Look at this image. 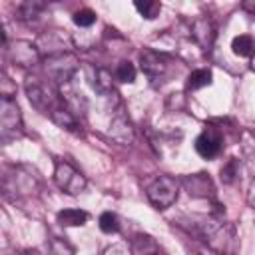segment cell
<instances>
[{
    "label": "cell",
    "instance_id": "obj_1",
    "mask_svg": "<svg viewBox=\"0 0 255 255\" xmlns=\"http://www.w3.org/2000/svg\"><path fill=\"white\" fill-rule=\"evenodd\" d=\"M199 237L207 243V247L219 255H235L239 249V239L235 227L231 223L221 221H205L201 223Z\"/></svg>",
    "mask_w": 255,
    "mask_h": 255
},
{
    "label": "cell",
    "instance_id": "obj_2",
    "mask_svg": "<svg viewBox=\"0 0 255 255\" xmlns=\"http://www.w3.org/2000/svg\"><path fill=\"white\" fill-rule=\"evenodd\" d=\"M147 199L151 201L153 207L157 209H165L169 207L175 199H177V191H179V183L169 177V175H159L155 177L149 185H147Z\"/></svg>",
    "mask_w": 255,
    "mask_h": 255
},
{
    "label": "cell",
    "instance_id": "obj_3",
    "mask_svg": "<svg viewBox=\"0 0 255 255\" xmlns=\"http://www.w3.org/2000/svg\"><path fill=\"white\" fill-rule=\"evenodd\" d=\"M22 131V116L12 96L0 98V135L4 141L16 137Z\"/></svg>",
    "mask_w": 255,
    "mask_h": 255
},
{
    "label": "cell",
    "instance_id": "obj_4",
    "mask_svg": "<svg viewBox=\"0 0 255 255\" xmlns=\"http://www.w3.org/2000/svg\"><path fill=\"white\" fill-rule=\"evenodd\" d=\"M54 181L68 195H78L86 189V177L68 161H56Z\"/></svg>",
    "mask_w": 255,
    "mask_h": 255
},
{
    "label": "cell",
    "instance_id": "obj_5",
    "mask_svg": "<svg viewBox=\"0 0 255 255\" xmlns=\"http://www.w3.org/2000/svg\"><path fill=\"white\" fill-rule=\"evenodd\" d=\"M78 62L72 54L68 52H58L48 56L46 60V72L56 80V82H68L72 78V74L76 72Z\"/></svg>",
    "mask_w": 255,
    "mask_h": 255
},
{
    "label": "cell",
    "instance_id": "obj_6",
    "mask_svg": "<svg viewBox=\"0 0 255 255\" xmlns=\"http://www.w3.org/2000/svg\"><path fill=\"white\" fill-rule=\"evenodd\" d=\"M195 151L205 159L215 157L221 151V133L213 126H207L195 139Z\"/></svg>",
    "mask_w": 255,
    "mask_h": 255
},
{
    "label": "cell",
    "instance_id": "obj_7",
    "mask_svg": "<svg viewBox=\"0 0 255 255\" xmlns=\"http://www.w3.org/2000/svg\"><path fill=\"white\" fill-rule=\"evenodd\" d=\"M8 56L14 64L22 66V68H28V66H34L38 62V50L32 42H26V40H16L12 44V48H8Z\"/></svg>",
    "mask_w": 255,
    "mask_h": 255
},
{
    "label": "cell",
    "instance_id": "obj_8",
    "mask_svg": "<svg viewBox=\"0 0 255 255\" xmlns=\"http://www.w3.org/2000/svg\"><path fill=\"white\" fill-rule=\"evenodd\" d=\"M139 60H141L143 74L147 78H151L153 82L165 76V72H167V58L165 56H161V54H157L153 50H145V52H141Z\"/></svg>",
    "mask_w": 255,
    "mask_h": 255
},
{
    "label": "cell",
    "instance_id": "obj_9",
    "mask_svg": "<svg viewBox=\"0 0 255 255\" xmlns=\"http://www.w3.org/2000/svg\"><path fill=\"white\" fill-rule=\"evenodd\" d=\"M191 36H193V40L199 44V48L201 50H211V46H213V42H215V26H213V22L209 20V18H197V20H193V24H191Z\"/></svg>",
    "mask_w": 255,
    "mask_h": 255
},
{
    "label": "cell",
    "instance_id": "obj_10",
    "mask_svg": "<svg viewBox=\"0 0 255 255\" xmlns=\"http://www.w3.org/2000/svg\"><path fill=\"white\" fill-rule=\"evenodd\" d=\"M26 94H28V100L32 102V106L36 110H40V112H48V108L52 106V94H50V90H46L34 78H30L26 82Z\"/></svg>",
    "mask_w": 255,
    "mask_h": 255
},
{
    "label": "cell",
    "instance_id": "obj_11",
    "mask_svg": "<svg viewBox=\"0 0 255 255\" xmlns=\"http://www.w3.org/2000/svg\"><path fill=\"white\" fill-rule=\"evenodd\" d=\"M183 185H185L187 193L193 195V197H207V195H213V191H215L209 175H205V173L187 175L183 179Z\"/></svg>",
    "mask_w": 255,
    "mask_h": 255
},
{
    "label": "cell",
    "instance_id": "obj_12",
    "mask_svg": "<svg viewBox=\"0 0 255 255\" xmlns=\"http://www.w3.org/2000/svg\"><path fill=\"white\" fill-rule=\"evenodd\" d=\"M231 50L235 56H241V58H253L255 56V40L247 34H241V36H235L233 42H231Z\"/></svg>",
    "mask_w": 255,
    "mask_h": 255
},
{
    "label": "cell",
    "instance_id": "obj_13",
    "mask_svg": "<svg viewBox=\"0 0 255 255\" xmlns=\"http://www.w3.org/2000/svg\"><path fill=\"white\" fill-rule=\"evenodd\" d=\"M131 245H133V253L135 255H157L159 253V247H157L155 239L149 237V235H143V233H137L133 237Z\"/></svg>",
    "mask_w": 255,
    "mask_h": 255
},
{
    "label": "cell",
    "instance_id": "obj_14",
    "mask_svg": "<svg viewBox=\"0 0 255 255\" xmlns=\"http://www.w3.org/2000/svg\"><path fill=\"white\" fill-rule=\"evenodd\" d=\"M88 213L82 209H62L58 213V223L66 225V227H76V225H84L88 221Z\"/></svg>",
    "mask_w": 255,
    "mask_h": 255
},
{
    "label": "cell",
    "instance_id": "obj_15",
    "mask_svg": "<svg viewBox=\"0 0 255 255\" xmlns=\"http://www.w3.org/2000/svg\"><path fill=\"white\" fill-rule=\"evenodd\" d=\"M211 70H205V68H201V70H193L191 74H189V78H187V90H199V88H205V86H209L211 84Z\"/></svg>",
    "mask_w": 255,
    "mask_h": 255
},
{
    "label": "cell",
    "instance_id": "obj_16",
    "mask_svg": "<svg viewBox=\"0 0 255 255\" xmlns=\"http://www.w3.org/2000/svg\"><path fill=\"white\" fill-rule=\"evenodd\" d=\"M110 135L116 137L118 141H131V128L129 124L124 120V118H118L114 124H112V129H110Z\"/></svg>",
    "mask_w": 255,
    "mask_h": 255
},
{
    "label": "cell",
    "instance_id": "obj_17",
    "mask_svg": "<svg viewBox=\"0 0 255 255\" xmlns=\"http://www.w3.org/2000/svg\"><path fill=\"white\" fill-rule=\"evenodd\" d=\"M52 120L66 129H76V120L66 108H52Z\"/></svg>",
    "mask_w": 255,
    "mask_h": 255
},
{
    "label": "cell",
    "instance_id": "obj_18",
    "mask_svg": "<svg viewBox=\"0 0 255 255\" xmlns=\"http://www.w3.org/2000/svg\"><path fill=\"white\" fill-rule=\"evenodd\" d=\"M133 6H135V10H137L143 18H147V20H153V18L159 14V10H161V4H159L157 0H143V2H135Z\"/></svg>",
    "mask_w": 255,
    "mask_h": 255
},
{
    "label": "cell",
    "instance_id": "obj_19",
    "mask_svg": "<svg viewBox=\"0 0 255 255\" xmlns=\"http://www.w3.org/2000/svg\"><path fill=\"white\" fill-rule=\"evenodd\" d=\"M116 80H120L124 84H131L135 80V68H133V64L128 62V60L120 62L118 68H116Z\"/></svg>",
    "mask_w": 255,
    "mask_h": 255
},
{
    "label": "cell",
    "instance_id": "obj_20",
    "mask_svg": "<svg viewBox=\"0 0 255 255\" xmlns=\"http://www.w3.org/2000/svg\"><path fill=\"white\" fill-rule=\"evenodd\" d=\"M100 229L104 233H118L120 231V219L112 211H104L100 215Z\"/></svg>",
    "mask_w": 255,
    "mask_h": 255
},
{
    "label": "cell",
    "instance_id": "obj_21",
    "mask_svg": "<svg viewBox=\"0 0 255 255\" xmlns=\"http://www.w3.org/2000/svg\"><path fill=\"white\" fill-rule=\"evenodd\" d=\"M48 249H50V255H74V247L66 239H62V237L50 239Z\"/></svg>",
    "mask_w": 255,
    "mask_h": 255
},
{
    "label": "cell",
    "instance_id": "obj_22",
    "mask_svg": "<svg viewBox=\"0 0 255 255\" xmlns=\"http://www.w3.org/2000/svg\"><path fill=\"white\" fill-rule=\"evenodd\" d=\"M72 20H74L76 26H80V28H88V26H92V24L96 22V12L90 10V8H82V10L74 12Z\"/></svg>",
    "mask_w": 255,
    "mask_h": 255
},
{
    "label": "cell",
    "instance_id": "obj_23",
    "mask_svg": "<svg viewBox=\"0 0 255 255\" xmlns=\"http://www.w3.org/2000/svg\"><path fill=\"white\" fill-rule=\"evenodd\" d=\"M40 10H44L42 2H26V4L20 6V14H22L24 20H34L40 14Z\"/></svg>",
    "mask_w": 255,
    "mask_h": 255
},
{
    "label": "cell",
    "instance_id": "obj_24",
    "mask_svg": "<svg viewBox=\"0 0 255 255\" xmlns=\"http://www.w3.org/2000/svg\"><path fill=\"white\" fill-rule=\"evenodd\" d=\"M237 175V159H229L223 167H221V181L223 183H233Z\"/></svg>",
    "mask_w": 255,
    "mask_h": 255
},
{
    "label": "cell",
    "instance_id": "obj_25",
    "mask_svg": "<svg viewBox=\"0 0 255 255\" xmlns=\"http://www.w3.org/2000/svg\"><path fill=\"white\" fill-rule=\"evenodd\" d=\"M96 78H98V80H96V84H94V86H96V90H98V92H102V94H104V92H108V90L112 88L110 74H108L104 68L96 70Z\"/></svg>",
    "mask_w": 255,
    "mask_h": 255
},
{
    "label": "cell",
    "instance_id": "obj_26",
    "mask_svg": "<svg viewBox=\"0 0 255 255\" xmlns=\"http://www.w3.org/2000/svg\"><path fill=\"white\" fill-rule=\"evenodd\" d=\"M104 255H131V249L128 247V243L120 241V243L110 245V247L104 251Z\"/></svg>",
    "mask_w": 255,
    "mask_h": 255
},
{
    "label": "cell",
    "instance_id": "obj_27",
    "mask_svg": "<svg viewBox=\"0 0 255 255\" xmlns=\"http://www.w3.org/2000/svg\"><path fill=\"white\" fill-rule=\"evenodd\" d=\"M247 203H249V207L251 209H255V179L249 183V187H247Z\"/></svg>",
    "mask_w": 255,
    "mask_h": 255
},
{
    "label": "cell",
    "instance_id": "obj_28",
    "mask_svg": "<svg viewBox=\"0 0 255 255\" xmlns=\"http://www.w3.org/2000/svg\"><path fill=\"white\" fill-rule=\"evenodd\" d=\"M243 10H247L253 18H255V2L253 0H247V2H243Z\"/></svg>",
    "mask_w": 255,
    "mask_h": 255
},
{
    "label": "cell",
    "instance_id": "obj_29",
    "mask_svg": "<svg viewBox=\"0 0 255 255\" xmlns=\"http://www.w3.org/2000/svg\"><path fill=\"white\" fill-rule=\"evenodd\" d=\"M20 255H40V251H36V249H26V251H22Z\"/></svg>",
    "mask_w": 255,
    "mask_h": 255
},
{
    "label": "cell",
    "instance_id": "obj_30",
    "mask_svg": "<svg viewBox=\"0 0 255 255\" xmlns=\"http://www.w3.org/2000/svg\"><path fill=\"white\" fill-rule=\"evenodd\" d=\"M251 70H253V72H255V56H253V58H251Z\"/></svg>",
    "mask_w": 255,
    "mask_h": 255
}]
</instances>
